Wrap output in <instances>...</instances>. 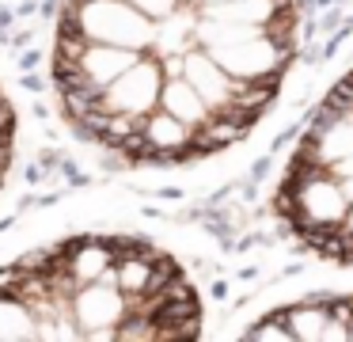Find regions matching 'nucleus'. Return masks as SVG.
<instances>
[{
  "label": "nucleus",
  "instance_id": "nucleus-1",
  "mask_svg": "<svg viewBox=\"0 0 353 342\" xmlns=\"http://www.w3.org/2000/svg\"><path fill=\"white\" fill-rule=\"evenodd\" d=\"M274 209L304 247L353 266V68L304 126Z\"/></svg>",
  "mask_w": 353,
  "mask_h": 342
},
{
  "label": "nucleus",
  "instance_id": "nucleus-2",
  "mask_svg": "<svg viewBox=\"0 0 353 342\" xmlns=\"http://www.w3.org/2000/svg\"><path fill=\"white\" fill-rule=\"evenodd\" d=\"M247 339H353V296H304L247 327Z\"/></svg>",
  "mask_w": 353,
  "mask_h": 342
},
{
  "label": "nucleus",
  "instance_id": "nucleus-3",
  "mask_svg": "<svg viewBox=\"0 0 353 342\" xmlns=\"http://www.w3.org/2000/svg\"><path fill=\"white\" fill-rule=\"evenodd\" d=\"M19 84H23L27 91H34V95H39V91L46 88V80H42V76H34V68H31V73H23V80H19Z\"/></svg>",
  "mask_w": 353,
  "mask_h": 342
},
{
  "label": "nucleus",
  "instance_id": "nucleus-4",
  "mask_svg": "<svg viewBox=\"0 0 353 342\" xmlns=\"http://www.w3.org/2000/svg\"><path fill=\"white\" fill-rule=\"evenodd\" d=\"M34 65H39V50H23V53H19V68H23V73H31Z\"/></svg>",
  "mask_w": 353,
  "mask_h": 342
},
{
  "label": "nucleus",
  "instance_id": "nucleus-5",
  "mask_svg": "<svg viewBox=\"0 0 353 342\" xmlns=\"http://www.w3.org/2000/svg\"><path fill=\"white\" fill-rule=\"evenodd\" d=\"M12 137L16 133H0V144H12Z\"/></svg>",
  "mask_w": 353,
  "mask_h": 342
}]
</instances>
